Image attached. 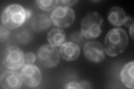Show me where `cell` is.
<instances>
[{
  "label": "cell",
  "instance_id": "1",
  "mask_svg": "<svg viewBox=\"0 0 134 89\" xmlns=\"http://www.w3.org/2000/svg\"><path fill=\"white\" fill-rule=\"evenodd\" d=\"M129 44V37L123 28H114L109 31L104 39V51L109 56L116 57L122 54Z\"/></svg>",
  "mask_w": 134,
  "mask_h": 89
},
{
  "label": "cell",
  "instance_id": "2",
  "mask_svg": "<svg viewBox=\"0 0 134 89\" xmlns=\"http://www.w3.org/2000/svg\"><path fill=\"white\" fill-rule=\"evenodd\" d=\"M26 20V8L19 4H11L7 6L1 15V24L10 30L19 28Z\"/></svg>",
  "mask_w": 134,
  "mask_h": 89
},
{
  "label": "cell",
  "instance_id": "3",
  "mask_svg": "<svg viewBox=\"0 0 134 89\" xmlns=\"http://www.w3.org/2000/svg\"><path fill=\"white\" fill-rule=\"evenodd\" d=\"M103 22L101 16L97 12H88L81 21V33L86 39H95L102 32Z\"/></svg>",
  "mask_w": 134,
  "mask_h": 89
},
{
  "label": "cell",
  "instance_id": "4",
  "mask_svg": "<svg viewBox=\"0 0 134 89\" xmlns=\"http://www.w3.org/2000/svg\"><path fill=\"white\" fill-rule=\"evenodd\" d=\"M1 62L8 70H18L24 65L25 54L20 48L14 45L7 46L1 55Z\"/></svg>",
  "mask_w": 134,
  "mask_h": 89
},
{
  "label": "cell",
  "instance_id": "5",
  "mask_svg": "<svg viewBox=\"0 0 134 89\" xmlns=\"http://www.w3.org/2000/svg\"><path fill=\"white\" fill-rule=\"evenodd\" d=\"M50 19L55 26L60 28L70 27L75 20V15L74 10L65 5L57 6L50 14Z\"/></svg>",
  "mask_w": 134,
  "mask_h": 89
},
{
  "label": "cell",
  "instance_id": "6",
  "mask_svg": "<svg viewBox=\"0 0 134 89\" xmlns=\"http://www.w3.org/2000/svg\"><path fill=\"white\" fill-rule=\"evenodd\" d=\"M39 62L46 68H54L60 62V55L57 48L49 44L42 45L37 51Z\"/></svg>",
  "mask_w": 134,
  "mask_h": 89
},
{
  "label": "cell",
  "instance_id": "7",
  "mask_svg": "<svg viewBox=\"0 0 134 89\" xmlns=\"http://www.w3.org/2000/svg\"><path fill=\"white\" fill-rule=\"evenodd\" d=\"M21 75L25 86L34 88L39 86L42 80V73L37 66L34 64L24 65L21 69Z\"/></svg>",
  "mask_w": 134,
  "mask_h": 89
},
{
  "label": "cell",
  "instance_id": "8",
  "mask_svg": "<svg viewBox=\"0 0 134 89\" xmlns=\"http://www.w3.org/2000/svg\"><path fill=\"white\" fill-rule=\"evenodd\" d=\"M83 52L87 60L94 63L102 62L106 57L103 46L96 41L86 42L83 47Z\"/></svg>",
  "mask_w": 134,
  "mask_h": 89
},
{
  "label": "cell",
  "instance_id": "9",
  "mask_svg": "<svg viewBox=\"0 0 134 89\" xmlns=\"http://www.w3.org/2000/svg\"><path fill=\"white\" fill-rule=\"evenodd\" d=\"M23 81L20 73L15 70L3 71L0 78V86L3 89H18L21 87Z\"/></svg>",
  "mask_w": 134,
  "mask_h": 89
},
{
  "label": "cell",
  "instance_id": "10",
  "mask_svg": "<svg viewBox=\"0 0 134 89\" xmlns=\"http://www.w3.org/2000/svg\"><path fill=\"white\" fill-rule=\"evenodd\" d=\"M60 57L66 61L76 60L81 52L80 48L78 44L72 41L65 42L59 49Z\"/></svg>",
  "mask_w": 134,
  "mask_h": 89
},
{
  "label": "cell",
  "instance_id": "11",
  "mask_svg": "<svg viewBox=\"0 0 134 89\" xmlns=\"http://www.w3.org/2000/svg\"><path fill=\"white\" fill-rule=\"evenodd\" d=\"M50 17L45 14H39L34 17L31 21V27L34 31L41 32L47 30L52 25Z\"/></svg>",
  "mask_w": 134,
  "mask_h": 89
},
{
  "label": "cell",
  "instance_id": "12",
  "mask_svg": "<svg viewBox=\"0 0 134 89\" xmlns=\"http://www.w3.org/2000/svg\"><path fill=\"white\" fill-rule=\"evenodd\" d=\"M133 70L134 61H132L124 65L120 73L121 80L124 85L130 89L134 88Z\"/></svg>",
  "mask_w": 134,
  "mask_h": 89
},
{
  "label": "cell",
  "instance_id": "13",
  "mask_svg": "<svg viewBox=\"0 0 134 89\" xmlns=\"http://www.w3.org/2000/svg\"><path fill=\"white\" fill-rule=\"evenodd\" d=\"M47 38L49 45L58 48L60 47L65 42L66 35L63 29L54 28L48 32Z\"/></svg>",
  "mask_w": 134,
  "mask_h": 89
},
{
  "label": "cell",
  "instance_id": "14",
  "mask_svg": "<svg viewBox=\"0 0 134 89\" xmlns=\"http://www.w3.org/2000/svg\"><path fill=\"white\" fill-rule=\"evenodd\" d=\"M126 17L125 11L118 6L112 7L108 12L107 19L110 23L116 27L123 25L124 21Z\"/></svg>",
  "mask_w": 134,
  "mask_h": 89
},
{
  "label": "cell",
  "instance_id": "15",
  "mask_svg": "<svg viewBox=\"0 0 134 89\" xmlns=\"http://www.w3.org/2000/svg\"><path fill=\"white\" fill-rule=\"evenodd\" d=\"M59 2L57 0H49V1H44V0H39L36 1L35 3L40 10L44 11H50L54 10L57 7L58 3Z\"/></svg>",
  "mask_w": 134,
  "mask_h": 89
},
{
  "label": "cell",
  "instance_id": "16",
  "mask_svg": "<svg viewBox=\"0 0 134 89\" xmlns=\"http://www.w3.org/2000/svg\"><path fill=\"white\" fill-rule=\"evenodd\" d=\"M16 39L20 44H27L30 42L33 39V35L30 31L24 29L20 31L16 34Z\"/></svg>",
  "mask_w": 134,
  "mask_h": 89
},
{
  "label": "cell",
  "instance_id": "17",
  "mask_svg": "<svg viewBox=\"0 0 134 89\" xmlns=\"http://www.w3.org/2000/svg\"><path fill=\"white\" fill-rule=\"evenodd\" d=\"M10 35V29L1 24L0 27V41L5 42L8 40Z\"/></svg>",
  "mask_w": 134,
  "mask_h": 89
},
{
  "label": "cell",
  "instance_id": "18",
  "mask_svg": "<svg viewBox=\"0 0 134 89\" xmlns=\"http://www.w3.org/2000/svg\"><path fill=\"white\" fill-rule=\"evenodd\" d=\"M84 37L81 32H75L70 34L69 36V39L72 42L77 44H82L84 41Z\"/></svg>",
  "mask_w": 134,
  "mask_h": 89
},
{
  "label": "cell",
  "instance_id": "19",
  "mask_svg": "<svg viewBox=\"0 0 134 89\" xmlns=\"http://www.w3.org/2000/svg\"><path fill=\"white\" fill-rule=\"evenodd\" d=\"M36 60V56L35 53L29 52L25 54V62L27 64H34Z\"/></svg>",
  "mask_w": 134,
  "mask_h": 89
},
{
  "label": "cell",
  "instance_id": "20",
  "mask_svg": "<svg viewBox=\"0 0 134 89\" xmlns=\"http://www.w3.org/2000/svg\"><path fill=\"white\" fill-rule=\"evenodd\" d=\"M65 88L71 89V88H82L80 83H78L77 82H70L68 84H66Z\"/></svg>",
  "mask_w": 134,
  "mask_h": 89
},
{
  "label": "cell",
  "instance_id": "21",
  "mask_svg": "<svg viewBox=\"0 0 134 89\" xmlns=\"http://www.w3.org/2000/svg\"><path fill=\"white\" fill-rule=\"evenodd\" d=\"M134 21L133 19L130 16H126L124 21L123 25L126 27H130L132 25H133Z\"/></svg>",
  "mask_w": 134,
  "mask_h": 89
},
{
  "label": "cell",
  "instance_id": "22",
  "mask_svg": "<svg viewBox=\"0 0 134 89\" xmlns=\"http://www.w3.org/2000/svg\"><path fill=\"white\" fill-rule=\"evenodd\" d=\"M62 3H63V5L67 6H73L74 5H76V4L78 2V1H68V0H62V1H60Z\"/></svg>",
  "mask_w": 134,
  "mask_h": 89
},
{
  "label": "cell",
  "instance_id": "23",
  "mask_svg": "<svg viewBox=\"0 0 134 89\" xmlns=\"http://www.w3.org/2000/svg\"><path fill=\"white\" fill-rule=\"evenodd\" d=\"M82 88H92V85L88 81H82L80 82Z\"/></svg>",
  "mask_w": 134,
  "mask_h": 89
},
{
  "label": "cell",
  "instance_id": "24",
  "mask_svg": "<svg viewBox=\"0 0 134 89\" xmlns=\"http://www.w3.org/2000/svg\"><path fill=\"white\" fill-rule=\"evenodd\" d=\"M133 26H134V25H132L130 27H129V33L132 40H133Z\"/></svg>",
  "mask_w": 134,
  "mask_h": 89
},
{
  "label": "cell",
  "instance_id": "25",
  "mask_svg": "<svg viewBox=\"0 0 134 89\" xmlns=\"http://www.w3.org/2000/svg\"><path fill=\"white\" fill-rule=\"evenodd\" d=\"M26 15H27V20H29L32 16V11L26 8Z\"/></svg>",
  "mask_w": 134,
  "mask_h": 89
}]
</instances>
